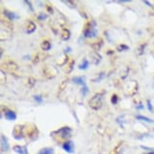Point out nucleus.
Instances as JSON below:
<instances>
[{"label": "nucleus", "mask_w": 154, "mask_h": 154, "mask_svg": "<svg viewBox=\"0 0 154 154\" xmlns=\"http://www.w3.org/2000/svg\"><path fill=\"white\" fill-rule=\"evenodd\" d=\"M72 81L75 83V84H78V85H82L83 87L86 86L85 85V80H84V77H81V76H77V77H73Z\"/></svg>", "instance_id": "6e6552de"}, {"label": "nucleus", "mask_w": 154, "mask_h": 154, "mask_svg": "<svg viewBox=\"0 0 154 154\" xmlns=\"http://www.w3.org/2000/svg\"><path fill=\"white\" fill-rule=\"evenodd\" d=\"M25 3L29 5V7L31 8V11H33V9H32V5H31V2H29V1H25Z\"/></svg>", "instance_id": "aec40b11"}, {"label": "nucleus", "mask_w": 154, "mask_h": 154, "mask_svg": "<svg viewBox=\"0 0 154 154\" xmlns=\"http://www.w3.org/2000/svg\"><path fill=\"white\" fill-rule=\"evenodd\" d=\"M138 120H141V121H145V122H147V123H154V120L152 119H149V118H147L146 116H142V115H137L136 116Z\"/></svg>", "instance_id": "9b49d317"}, {"label": "nucleus", "mask_w": 154, "mask_h": 154, "mask_svg": "<svg viewBox=\"0 0 154 154\" xmlns=\"http://www.w3.org/2000/svg\"><path fill=\"white\" fill-rule=\"evenodd\" d=\"M4 14L9 20H15V19L19 18V15H17L15 13H13V11H7V10L4 11Z\"/></svg>", "instance_id": "423d86ee"}, {"label": "nucleus", "mask_w": 154, "mask_h": 154, "mask_svg": "<svg viewBox=\"0 0 154 154\" xmlns=\"http://www.w3.org/2000/svg\"><path fill=\"white\" fill-rule=\"evenodd\" d=\"M147 108H149V111H153V108H152V105L150 103L149 100H147Z\"/></svg>", "instance_id": "f3484780"}, {"label": "nucleus", "mask_w": 154, "mask_h": 154, "mask_svg": "<svg viewBox=\"0 0 154 154\" xmlns=\"http://www.w3.org/2000/svg\"><path fill=\"white\" fill-rule=\"evenodd\" d=\"M47 17H48V15H47L46 14H43V13H41L39 15H38V17H37V18H38V20H40V21H42V20H45L46 18H47Z\"/></svg>", "instance_id": "4468645a"}, {"label": "nucleus", "mask_w": 154, "mask_h": 154, "mask_svg": "<svg viewBox=\"0 0 154 154\" xmlns=\"http://www.w3.org/2000/svg\"><path fill=\"white\" fill-rule=\"evenodd\" d=\"M41 48H42L44 51H49L51 48V45L49 41H44V42L41 44Z\"/></svg>", "instance_id": "9d476101"}, {"label": "nucleus", "mask_w": 154, "mask_h": 154, "mask_svg": "<svg viewBox=\"0 0 154 154\" xmlns=\"http://www.w3.org/2000/svg\"><path fill=\"white\" fill-rule=\"evenodd\" d=\"M104 76H105V74H104V72H102L101 74H100L99 78H98V79H96V80H94V82H100V80H102Z\"/></svg>", "instance_id": "a211bd4d"}, {"label": "nucleus", "mask_w": 154, "mask_h": 154, "mask_svg": "<svg viewBox=\"0 0 154 154\" xmlns=\"http://www.w3.org/2000/svg\"><path fill=\"white\" fill-rule=\"evenodd\" d=\"M146 4H147V6H149V7H151V5H150V3H149V2H147V1H144Z\"/></svg>", "instance_id": "412c9836"}, {"label": "nucleus", "mask_w": 154, "mask_h": 154, "mask_svg": "<svg viewBox=\"0 0 154 154\" xmlns=\"http://www.w3.org/2000/svg\"><path fill=\"white\" fill-rule=\"evenodd\" d=\"M53 153H54V150L52 149H50V147H46V149H41L38 152V154H53Z\"/></svg>", "instance_id": "1a4fd4ad"}, {"label": "nucleus", "mask_w": 154, "mask_h": 154, "mask_svg": "<svg viewBox=\"0 0 154 154\" xmlns=\"http://www.w3.org/2000/svg\"><path fill=\"white\" fill-rule=\"evenodd\" d=\"M85 37L87 38H93L97 35V31L95 29V22L92 21L91 22V27H90L88 29H87L85 31Z\"/></svg>", "instance_id": "f03ea898"}, {"label": "nucleus", "mask_w": 154, "mask_h": 154, "mask_svg": "<svg viewBox=\"0 0 154 154\" xmlns=\"http://www.w3.org/2000/svg\"><path fill=\"white\" fill-rule=\"evenodd\" d=\"M137 109H144V106H137Z\"/></svg>", "instance_id": "4be33fe9"}, {"label": "nucleus", "mask_w": 154, "mask_h": 154, "mask_svg": "<svg viewBox=\"0 0 154 154\" xmlns=\"http://www.w3.org/2000/svg\"><path fill=\"white\" fill-rule=\"evenodd\" d=\"M88 68V61L87 60V59H84L83 60V64H81L79 66V69H87Z\"/></svg>", "instance_id": "f8f14e48"}, {"label": "nucleus", "mask_w": 154, "mask_h": 154, "mask_svg": "<svg viewBox=\"0 0 154 154\" xmlns=\"http://www.w3.org/2000/svg\"><path fill=\"white\" fill-rule=\"evenodd\" d=\"M5 118L7 120L14 121L16 119V114L14 111L11 110V109H7V110H5Z\"/></svg>", "instance_id": "39448f33"}, {"label": "nucleus", "mask_w": 154, "mask_h": 154, "mask_svg": "<svg viewBox=\"0 0 154 154\" xmlns=\"http://www.w3.org/2000/svg\"><path fill=\"white\" fill-rule=\"evenodd\" d=\"M146 154H154V151H151V152H149V153H146Z\"/></svg>", "instance_id": "5701e85b"}, {"label": "nucleus", "mask_w": 154, "mask_h": 154, "mask_svg": "<svg viewBox=\"0 0 154 154\" xmlns=\"http://www.w3.org/2000/svg\"><path fill=\"white\" fill-rule=\"evenodd\" d=\"M90 106L91 108H92L93 109H99L102 106V95L101 94H95L90 101Z\"/></svg>", "instance_id": "f257e3e1"}, {"label": "nucleus", "mask_w": 154, "mask_h": 154, "mask_svg": "<svg viewBox=\"0 0 154 154\" xmlns=\"http://www.w3.org/2000/svg\"><path fill=\"white\" fill-rule=\"evenodd\" d=\"M14 149L16 153L18 154H28V150L26 149V146H15L14 147Z\"/></svg>", "instance_id": "0eeeda50"}, {"label": "nucleus", "mask_w": 154, "mask_h": 154, "mask_svg": "<svg viewBox=\"0 0 154 154\" xmlns=\"http://www.w3.org/2000/svg\"><path fill=\"white\" fill-rule=\"evenodd\" d=\"M117 101H118V97L116 95H113V96L111 97V103L113 104V105H116Z\"/></svg>", "instance_id": "dca6fc26"}, {"label": "nucleus", "mask_w": 154, "mask_h": 154, "mask_svg": "<svg viewBox=\"0 0 154 154\" xmlns=\"http://www.w3.org/2000/svg\"><path fill=\"white\" fill-rule=\"evenodd\" d=\"M63 149L65 151H67L69 153H72L74 152V145L72 141H68V142H65L63 144Z\"/></svg>", "instance_id": "7ed1b4c3"}, {"label": "nucleus", "mask_w": 154, "mask_h": 154, "mask_svg": "<svg viewBox=\"0 0 154 154\" xmlns=\"http://www.w3.org/2000/svg\"><path fill=\"white\" fill-rule=\"evenodd\" d=\"M34 100L36 101L37 103H39V104H41L43 102V98H42V96H40V95H34Z\"/></svg>", "instance_id": "ddd939ff"}, {"label": "nucleus", "mask_w": 154, "mask_h": 154, "mask_svg": "<svg viewBox=\"0 0 154 154\" xmlns=\"http://www.w3.org/2000/svg\"><path fill=\"white\" fill-rule=\"evenodd\" d=\"M120 50H128V47L125 45H121L120 46Z\"/></svg>", "instance_id": "6ab92c4d"}, {"label": "nucleus", "mask_w": 154, "mask_h": 154, "mask_svg": "<svg viewBox=\"0 0 154 154\" xmlns=\"http://www.w3.org/2000/svg\"><path fill=\"white\" fill-rule=\"evenodd\" d=\"M10 149V146H9V142L7 137L4 135L1 134V149L2 151H8Z\"/></svg>", "instance_id": "20e7f679"}, {"label": "nucleus", "mask_w": 154, "mask_h": 154, "mask_svg": "<svg viewBox=\"0 0 154 154\" xmlns=\"http://www.w3.org/2000/svg\"><path fill=\"white\" fill-rule=\"evenodd\" d=\"M81 91H82V94H83V96H86L87 95V93H88V88L86 87V86H84L82 88H81Z\"/></svg>", "instance_id": "2eb2a0df"}]
</instances>
